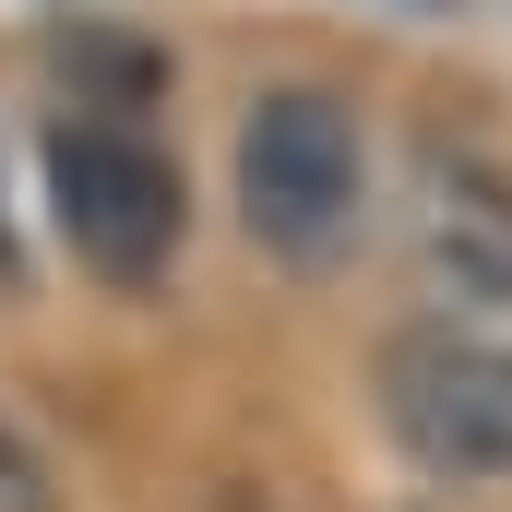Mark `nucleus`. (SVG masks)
I'll return each instance as SVG.
<instances>
[{
    "mask_svg": "<svg viewBox=\"0 0 512 512\" xmlns=\"http://www.w3.org/2000/svg\"><path fill=\"white\" fill-rule=\"evenodd\" d=\"M370 203V131L334 84H274L239 120V215L274 262H334Z\"/></svg>",
    "mask_w": 512,
    "mask_h": 512,
    "instance_id": "nucleus-1",
    "label": "nucleus"
},
{
    "mask_svg": "<svg viewBox=\"0 0 512 512\" xmlns=\"http://www.w3.org/2000/svg\"><path fill=\"white\" fill-rule=\"evenodd\" d=\"M48 215L84 274L108 286H155L179 251V167L167 143L131 120H60L48 131Z\"/></svg>",
    "mask_w": 512,
    "mask_h": 512,
    "instance_id": "nucleus-2",
    "label": "nucleus"
},
{
    "mask_svg": "<svg viewBox=\"0 0 512 512\" xmlns=\"http://www.w3.org/2000/svg\"><path fill=\"white\" fill-rule=\"evenodd\" d=\"M382 429L429 477H512V346L477 322H405L382 346Z\"/></svg>",
    "mask_w": 512,
    "mask_h": 512,
    "instance_id": "nucleus-3",
    "label": "nucleus"
},
{
    "mask_svg": "<svg viewBox=\"0 0 512 512\" xmlns=\"http://www.w3.org/2000/svg\"><path fill=\"white\" fill-rule=\"evenodd\" d=\"M405 251H417V286L441 310H512V191L465 155H429L417 167V215H405Z\"/></svg>",
    "mask_w": 512,
    "mask_h": 512,
    "instance_id": "nucleus-4",
    "label": "nucleus"
},
{
    "mask_svg": "<svg viewBox=\"0 0 512 512\" xmlns=\"http://www.w3.org/2000/svg\"><path fill=\"white\" fill-rule=\"evenodd\" d=\"M0 512H60V489H48V465H36V441L0 417Z\"/></svg>",
    "mask_w": 512,
    "mask_h": 512,
    "instance_id": "nucleus-5",
    "label": "nucleus"
},
{
    "mask_svg": "<svg viewBox=\"0 0 512 512\" xmlns=\"http://www.w3.org/2000/svg\"><path fill=\"white\" fill-rule=\"evenodd\" d=\"M0 274H12V215H0Z\"/></svg>",
    "mask_w": 512,
    "mask_h": 512,
    "instance_id": "nucleus-6",
    "label": "nucleus"
}]
</instances>
